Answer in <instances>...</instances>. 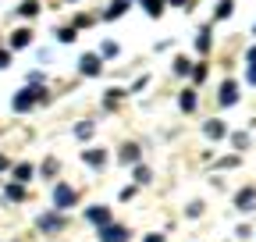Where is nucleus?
<instances>
[{"label":"nucleus","instance_id":"1","mask_svg":"<svg viewBox=\"0 0 256 242\" xmlns=\"http://www.w3.org/2000/svg\"><path fill=\"white\" fill-rule=\"evenodd\" d=\"M75 203H78L75 189L68 186V182H57V186H54V210H68V206H75Z\"/></svg>","mask_w":256,"mask_h":242},{"label":"nucleus","instance_id":"2","mask_svg":"<svg viewBox=\"0 0 256 242\" xmlns=\"http://www.w3.org/2000/svg\"><path fill=\"white\" fill-rule=\"evenodd\" d=\"M36 100H46V93H43V89H22V93L14 96V110H28Z\"/></svg>","mask_w":256,"mask_h":242},{"label":"nucleus","instance_id":"3","mask_svg":"<svg viewBox=\"0 0 256 242\" xmlns=\"http://www.w3.org/2000/svg\"><path fill=\"white\" fill-rule=\"evenodd\" d=\"M100 235H104V242H128V228H121V224H104Z\"/></svg>","mask_w":256,"mask_h":242},{"label":"nucleus","instance_id":"4","mask_svg":"<svg viewBox=\"0 0 256 242\" xmlns=\"http://www.w3.org/2000/svg\"><path fill=\"white\" fill-rule=\"evenodd\" d=\"M86 218H89L92 224H100V228H104V224H110V210H107V206H89V210H86Z\"/></svg>","mask_w":256,"mask_h":242},{"label":"nucleus","instance_id":"5","mask_svg":"<svg viewBox=\"0 0 256 242\" xmlns=\"http://www.w3.org/2000/svg\"><path fill=\"white\" fill-rule=\"evenodd\" d=\"M40 228H43V232H60V228H64V218H60V214H43V218H40Z\"/></svg>","mask_w":256,"mask_h":242},{"label":"nucleus","instance_id":"6","mask_svg":"<svg viewBox=\"0 0 256 242\" xmlns=\"http://www.w3.org/2000/svg\"><path fill=\"white\" fill-rule=\"evenodd\" d=\"M82 160H86V164H92V168H104V164H107V150H86Z\"/></svg>","mask_w":256,"mask_h":242},{"label":"nucleus","instance_id":"7","mask_svg":"<svg viewBox=\"0 0 256 242\" xmlns=\"http://www.w3.org/2000/svg\"><path fill=\"white\" fill-rule=\"evenodd\" d=\"M252 203H256V189H242V192L235 196V206H238V210H252Z\"/></svg>","mask_w":256,"mask_h":242},{"label":"nucleus","instance_id":"8","mask_svg":"<svg viewBox=\"0 0 256 242\" xmlns=\"http://www.w3.org/2000/svg\"><path fill=\"white\" fill-rule=\"evenodd\" d=\"M235 100H238V86H235V82H224V86H220V104L228 107V104H235Z\"/></svg>","mask_w":256,"mask_h":242},{"label":"nucleus","instance_id":"9","mask_svg":"<svg viewBox=\"0 0 256 242\" xmlns=\"http://www.w3.org/2000/svg\"><path fill=\"white\" fill-rule=\"evenodd\" d=\"M96 72H100V57H96V54H86V57H82V75H96Z\"/></svg>","mask_w":256,"mask_h":242},{"label":"nucleus","instance_id":"10","mask_svg":"<svg viewBox=\"0 0 256 242\" xmlns=\"http://www.w3.org/2000/svg\"><path fill=\"white\" fill-rule=\"evenodd\" d=\"M203 132H206L210 139H224V132H228V128H224V121H206Z\"/></svg>","mask_w":256,"mask_h":242},{"label":"nucleus","instance_id":"11","mask_svg":"<svg viewBox=\"0 0 256 242\" xmlns=\"http://www.w3.org/2000/svg\"><path fill=\"white\" fill-rule=\"evenodd\" d=\"M28 43H32V32H28V28H18V32L11 36V46H14V50H18V46H28Z\"/></svg>","mask_w":256,"mask_h":242},{"label":"nucleus","instance_id":"12","mask_svg":"<svg viewBox=\"0 0 256 242\" xmlns=\"http://www.w3.org/2000/svg\"><path fill=\"white\" fill-rule=\"evenodd\" d=\"M121 160H124V164H136V160H139V146H124Z\"/></svg>","mask_w":256,"mask_h":242},{"label":"nucleus","instance_id":"13","mask_svg":"<svg viewBox=\"0 0 256 242\" xmlns=\"http://www.w3.org/2000/svg\"><path fill=\"white\" fill-rule=\"evenodd\" d=\"M14 178H18V182H28V178H32V164H18V168H14Z\"/></svg>","mask_w":256,"mask_h":242},{"label":"nucleus","instance_id":"14","mask_svg":"<svg viewBox=\"0 0 256 242\" xmlns=\"http://www.w3.org/2000/svg\"><path fill=\"white\" fill-rule=\"evenodd\" d=\"M192 107H196V93L188 89V93H182V110H192Z\"/></svg>","mask_w":256,"mask_h":242},{"label":"nucleus","instance_id":"15","mask_svg":"<svg viewBox=\"0 0 256 242\" xmlns=\"http://www.w3.org/2000/svg\"><path fill=\"white\" fill-rule=\"evenodd\" d=\"M18 11H22V14H28V18H32V14H36V11H40V4H36V0H25V4H22V8H18Z\"/></svg>","mask_w":256,"mask_h":242},{"label":"nucleus","instance_id":"16","mask_svg":"<svg viewBox=\"0 0 256 242\" xmlns=\"http://www.w3.org/2000/svg\"><path fill=\"white\" fill-rule=\"evenodd\" d=\"M8 200H25V189L22 186H8Z\"/></svg>","mask_w":256,"mask_h":242},{"label":"nucleus","instance_id":"17","mask_svg":"<svg viewBox=\"0 0 256 242\" xmlns=\"http://www.w3.org/2000/svg\"><path fill=\"white\" fill-rule=\"evenodd\" d=\"M232 8H235V4H232V0H224V4L217 8V18H228V14H232Z\"/></svg>","mask_w":256,"mask_h":242},{"label":"nucleus","instance_id":"18","mask_svg":"<svg viewBox=\"0 0 256 242\" xmlns=\"http://www.w3.org/2000/svg\"><path fill=\"white\" fill-rule=\"evenodd\" d=\"M174 72H178V75H188V60H185V57L174 60Z\"/></svg>","mask_w":256,"mask_h":242},{"label":"nucleus","instance_id":"19","mask_svg":"<svg viewBox=\"0 0 256 242\" xmlns=\"http://www.w3.org/2000/svg\"><path fill=\"white\" fill-rule=\"evenodd\" d=\"M136 182H150V168H136Z\"/></svg>","mask_w":256,"mask_h":242},{"label":"nucleus","instance_id":"20","mask_svg":"<svg viewBox=\"0 0 256 242\" xmlns=\"http://www.w3.org/2000/svg\"><path fill=\"white\" fill-rule=\"evenodd\" d=\"M146 242H164V235H156V232H150V235H146Z\"/></svg>","mask_w":256,"mask_h":242},{"label":"nucleus","instance_id":"21","mask_svg":"<svg viewBox=\"0 0 256 242\" xmlns=\"http://www.w3.org/2000/svg\"><path fill=\"white\" fill-rule=\"evenodd\" d=\"M0 68H8V54L4 50H0Z\"/></svg>","mask_w":256,"mask_h":242},{"label":"nucleus","instance_id":"22","mask_svg":"<svg viewBox=\"0 0 256 242\" xmlns=\"http://www.w3.org/2000/svg\"><path fill=\"white\" fill-rule=\"evenodd\" d=\"M249 64H256V46H252V50H249Z\"/></svg>","mask_w":256,"mask_h":242},{"label":"nucleus","instance_id":"23","mask_svg":"<svg viewBox=\"0 0 256 242\" xmlns=\"http://www.w3.org/2000/svg\"><path fill=\"white\" fill-rule=\"evenodd\" d=\"M249 82H256V64H252V68H249Z\"/></svg>","mask_w":256,"mask_h":242},{"label":"nucleus","instance_id":"24","mask_svg":"<svg viewBox=\"0 0 256 242\" xmlns=\"http://www.w3.org/2000/svg\"><path fill=\"white\" fill-rule=\"evenodd\" d=\"M4 168H8V157H0V171H4Z\"/></svg>","mask_w":256,"mask_h":242},{"label":"nucleus","instance_id":"25","mask_svg":"<svg viewBox=\"0 0 256 242\" xmlns=\"http://www.w3.org/2000/svg\"><path fill=\"white\" fill-rule=\"evenodd\" d=\"M171 4H185V0H171Z\"/></svg>","mask_w":256,"mask_h":242}]
</instances>
